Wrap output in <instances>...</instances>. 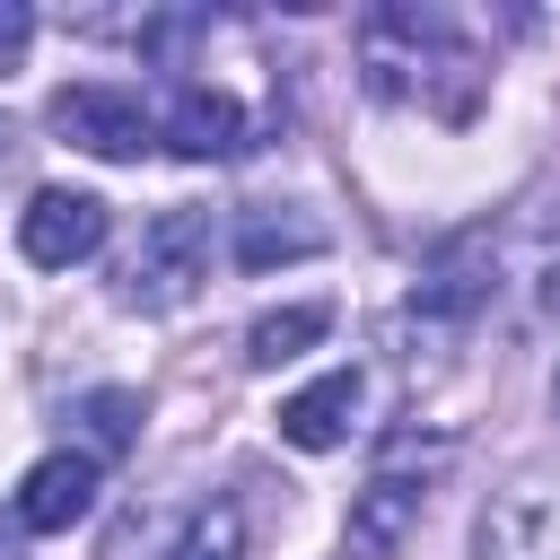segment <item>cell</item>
Masks as SVG:
<instances>
[{
  "mask_svg": "<svg viewBox=\"0 0 560 560\" xmlns=\"http://www.w3.org/2000/svg\"><path fill=\"white\" fill-rule=\"evenodd\" d=\"M131 411H140L131 394H88V402H79V420L96 429V455H114V446L131 438Z\"/></svg>",
  "mask_w": 560,
  "mask_h": 560,
  "instance_id": "14",
  "label": "cell"
},
{
  "mask_svg": "<svg viewBox=\"0 0 560 560\" xmlns=\"http://www.w3.org/2000/svg\"><path fill=\"white\" fill-rule=\"evenodd\" d=\"M551 411H560V385H551Z\"/></svg>",
  "mask_w": 560,
  "mask_h": 560,
  "instance_id": "16",
  "label": "cell"
},
{
  "mask_svg": "<svg viewBox=\"0 0 560 560\" xmlns=\"http://www.w3.org/2000/svg\"><path fill=\"white\" fill-rule=\"evenodd\" d=\"M26 44H35V9L26 0H0V70H18Z\"/></svg>",
  "mask_w": 560,
  "mask_h": 560,
  "instance_id": "15",
  "label": "cell"
},
{
  "mask_svg": "<svg viewBox=\"0 0 560 560\" xmlns=\"http://www.w3.org/2000/svg\"><path fill=\"white\" fill-rule=\"evenodd\" d=\"M472 560H560V472H516L472 516Z\"/></svg>",
  "mask_w": 560,
  "mask_h": 560,
  "instance_id": "3",
  "label": "cell"
},
{
  "mask_svg": "<svg viewBox=\"0 0 560 560\" xmlns=\"http://www.w3.org/2000/svg\"><path fill=\"white\" fill-rule=\"evenodd\" d=\"M105 201L96 192H70V184H44L26 210H18V245H26V262L35 271H70V262H88L96 245H105Z\"/></svg>",
  "mask_w": 560,
  "mask_h": 560,
  "instance_id": "5",
  "label": "cell"
},
{
  "mask_svg": "<svg viewBox=\"0 0 560 560\" xmlns=\"http://www.w3.org/2000/svg\"><path fill=\"white\" fill-rule=\"evenodd\" d=\"M166 560H254V525H245V508H236V499H210V508H192Z\"/></svg>",
  "mask_w": 560,
  "mask_h": 560,
  "instance_id": "13",
  "label": "cell"
},
{
  "mask_svg": "<svg viewBox=\"0 0 560 560\" xmlns=\"http://www.w3.org/2000/svg\"><path fill=\"white\" fill-rule=\"evenodd\" d=\"M420 508H429V472L376 464V472H368V490H350V525H341V542H350L359 560H394V551L411 542Z\"/></svg>",
  "mask_w": 560,
  "mask_h": 560,
  "instance_id": "6",
  "label": "cell"
},
{
  "mask_svg": "<svg viewBox=\"0 0 560 560\" xmlns=\"http://www.w3.org/2000/svg\"><path fill=\"white\" fill-rule=\"evenodd\" d=\"M324 245H332L324 219H306L298 201H254V210H236V271L306 262V254H324Z\"/></svg>",
  "mask_w": 560,
  "mask_h": 560,
  "instance_id": "10",
  "label": "cell"
},
{
  "mask_svg": "<svg viewBox=\"0 0 560 560\" xmlns=\"http://www.w3.org/2000/svg\"><path fill=\"white\" fill-rule=\"evenodd\" d=\"M52 131H61L70 149L105 158V166H131V158H149V149H158V114H149L131 88H105V79L61 88V96H52Z\"/></svg>",
  "mask_w": 560,
  "mask_h": 560,
  "instance_id": "4",
  "label": "cell"
},
{
  "mask_svg": "<svg viewBox=\"0 0 560 560\" xmlns=\"http://www.w3.org/2000/svg\"><path fill=\"white\" fill-rule=\"evenodd\" d=\"M158 131H166L184 158H201V166H210V158H236V149H245V105H236L228 88H184V96L166 105V122H158Z\"/></svg>",
  "mask_w": 560,
  "mask_h": 560,
  "instance_id": "11",
  "label": "cell"
},
{
  "mask_svg": "<svg viewBox=\"0 0 560 560\" xmlns=\"http://www.w3.org/2000/svg\"><path fill=\"white\" fill-rule=\"evenodd\" d=\"M359 70H368L376 96H411L438 70H472V61H464V44L438 9H368L359 18Z\"/></svg>",
  "mask_w": 560,
  "mask_h": 560,
  "instance_id": "1",
  "label": "cell"
},
{
  "mask_svg": "<svg viewBox=\"0 0 560 560\" xmlns=\"http://www.w3.org/2000/svg\"><path fill=\"white\" fill-rule=\"evenodd\" d=\"M359 368H324L315 385H298L289 402H280V438L298 446V455H332L341 438H350V420H359Z\"/></svg>",
  "mask_w": 560,
  "mask_h": 560,
  "instance_id": "8",
  "label": "cell"
},
{
  "mask_svg": "<svg viewBox=\"0 0 560 560\" xmlns=\"http://www.w3.org/2000/svg\"><path fill=\"white\" fill-rule=\"evenodd\" d=\"M490 236H455V245H438V262H429V280L411 289V315H438V324H464L472 306H490Z\"/></svg>",
  "mask_w": 560,
  "mask_h": 560,
  "instance_id": "9",
  "label": "cell"
},
{
  "mask_svg": "<svg viewBox=\"0 0 560 560\" xmlns=\"http://www.w3.org/2000/svg\"><path fill=\"white\" fill-rule=\"evenodd\" d=\"M88 508H96V455L61 446V455L26 464V481H18V525L26 534H70Z\"/></svg>",
  "mask_w": 560,
  "mask_h": 560,
  "instance_id": "7",
  "label": "cell"
},
{
  "mask_svg": "<svg viewBox=\"0 0 560 560\" xmlns=\"http://www.w3.org/2000/svg\"><path fill=\"white\" fill-rule=\"evenodd\" d=\"M210 280V210H158L131 245V271H122V306L140 315H175L192 289Z\"/></svg>",
  "mask_w": 560,
  "mask_h": 560,
  "instance_id": "2",
  "label": "cell"
},
{
  "mask_svg": "<svg viewBox=\"0 0 560 560\" xmlns=\"http://www.w3.org/2000/svg\"><path fill=\"white\" fill-rule=\"evenodd\" d=\"M332 332V306H271V315H254V332H245V359L254 368H280V359H298V350H315Z\"/></svg>",
  "mask_w": 560,
  "mask_h": 560,
  "instance_id": "12",
  "label": "cell"
}]
</instances>
